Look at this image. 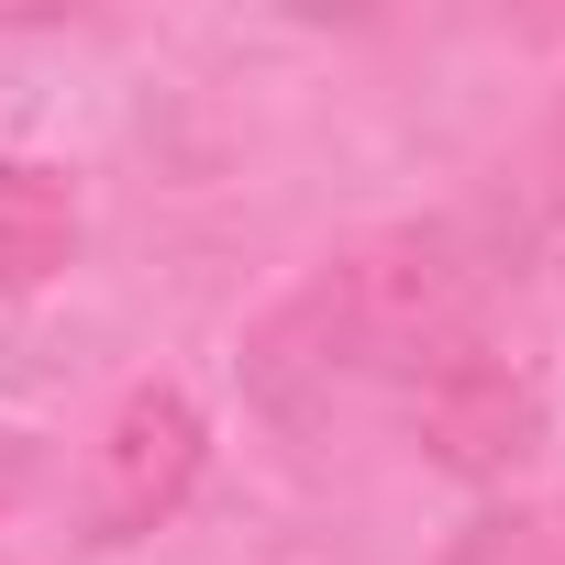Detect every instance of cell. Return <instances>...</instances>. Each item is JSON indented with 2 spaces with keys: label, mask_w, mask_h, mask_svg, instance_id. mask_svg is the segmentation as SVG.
I'll use <instances>...</instances> for the list:
<instances>
[{
  "label": "cell",
  "mask_w": 565,
  "mask_h": 565,
  "mask_svg": "<svg viewBox=\"0 0 565 565\" xmlns=\"http://www.w3.org/2000/svg\"><path fill=\"white\" fill-rule=\"evenodd\" d=\"M355 366H366V355H355V333H344V311H333V289H322V266L244 333V388H255L266 422H289V433H322V411L344 399Z\"/></svg>",
  "instance_id": "cell-3"
},
{
  "label": "cell",
  "mask_w": 565,
  "mask_h": 565,
  "mask_svg": "<svg viewBox=\"0 0 565 565\" xmlns=\"http://www.w3.org/2000/svg\"><path fill=\"white\" fill-rule=\"evenodd\" d=\"M444 565H543V521H521V510H499V521H477Z\"/></svg>",
  "instance_id": "cell-5"
},
{
  "label": "cell",
  "mask_w": 565,
  "mask_h": 565,
  "mask_svg": "<svg viewBox=\"0 0 565 565\" xmlns=\"http://www.w3.org/2000/svg\"><path fill=\"white\" fill-rule=\"evenodd\" d=\"M543 565H565V521H543Z\"/></svg>",
  "instance_id": "cell-6"
},
{
  "label": "cell",
  "mask_w": 565,
  "mask_h": 565,
  "mask_svg": "<svg viewBox=\"0 0 565 565\" xmlns=\"http://www.w3.org/2000/svg\"><path fill=\"white\" fill-rule=\"evenodd\" d=\"M67 255H78V189L34 156H0V300L45 289Z\"/></svg>",
  "instance_id": "cell-4"
},
{
  "label": "cell",
  "mask_w": 565,
  "mask_h": 565,
  "mask_svg": "<svg viewBox=\"0 0 565 565\" xmlns=\"http://www.w3.org/2000/svg\"><path fill=\"white\" fill-rule=\"evenodd\" d=\"M211 466V422L189 388L167 377H134L89 444V543H145L156 521H178V499L200 488Z\"/></svg>",
  "instance_id": "cell-1"
},
{
  "label": "cell",
  "mask_w": 565,
  "mask_h": 565,
  "mask_svg": "<svg viewBox=\"0 0 565 565\" xmlns=\"http://www.w3.org/2000/svg\"><path fill=\"white\" fill-rule=\"evenodd\" d=\"M411 433H422V455L444 477H510L543 444V399H532V377L499 344L466 333V344H444V355L411 366Z\"/></svg>",
  "instance_id": "cell-2"
},
{
  "label": "cell",
  "mask_w": 565,
  "mask_h": 565,
  "mask_svg": "<svg viewBox=\"0 0 565 565\" xmlns=\"http://www.w3.org/2000/svg\"><path fill=\"white\" fill-rule=\"evenodd\" d=\"M554 167H565V100H554Z\"/></svg>",
  "instance_id": "cell-7"
}]
</instances>
